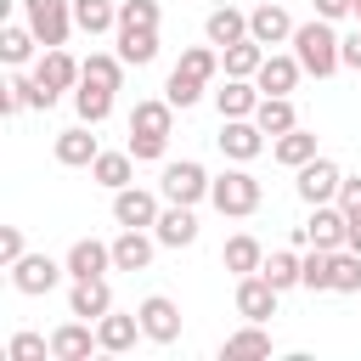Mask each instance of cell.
I'll use <instances>...</instances> for the list:
<instances>
[{"label":"cell","instance_id":"cell-1","mask_svg":"<svg viewBox=\"0 0 361 361\" xmlns=\"http://www.w3.org/2000/svg\"><path fill=\"white\" fill-rule=\"evenodd\" d=\"M169 130H175L169 96L135 102V113H130V152H135V164H158V158L169 152Z\"/></svg>","mask_w":361,"mask_h":361},{"label":"cell","instance_id":"cell-2","mask_svg":"<svg viewBox=\"0 0 361 361\" xmlns=\"http://www.w3.org/2000/svg\"><path fill=\"white\" fill-rule=\"evenodd\" d=\"M293 56H299V68L316 73V79H327V73L344 68V62H338V34H333L327 17H310V23L293 28Z\"/></svg>","mask_w":361,"mask_h":361},{"label":"cell","instance_id":"cell-3","mask_svg":"<svg viewBox=\"0 0 361 361\" xmlns=\"http://www.w3.org/2000/svg\"><path fill=\"white\" fill-rule=\"evenodd\" d=\"M259 197H265V192H259V180H254L248 169H226V175L209 180V203H214L220 214H237V220H243V214L259 209Z\"/></svg>","mask_w":361,"mask_h":361},{"label":"cell","instance_id":"cell-4","mask_svg":"<svg viewBox=\"0 0 361 361\" xmlns=\"http://www.w3.org/2000/svg\"><path fill=\"white\" fill-rule=\"evenodd\" d=\"M23 23L39 34V45H68L73 34V0H23Z\"/></svg>","mask_w":361,"mask_h":361},{"label":"cell","instance_id":"cell-5","mask_svg":"<svg viewBox=\"0 0 361 361\" xmlns=\"http://www.w3.org/2000/svg\"><path fill=\"white\" fill-rule=\"evenodd\" d=\"M344 209L338 203H316V214L305 226H293V248H344Z\"/></svg>","mask_w":361,"mask_h":361},{"label":"cell","instance_id":"cell-6","mask_svg":"<svg viewBox=\"0 0 361 361\" xmlns=\"http://www.w3.org/2000/svg\"><path fill=\"white\" fill-rule=\"evenodd\" d=\"M158 192L169 197V203H203L209 197V169L203 164H192V158H180V164H164V180H158Z\"/></svg>","mask_w":361,"mask_h":361},{"label":"cell","instance_id":"cell-7","mask_svg":"<svg viewBox=\"0 0 361 361\" xmlns=\"http://www.w3.org/2000/svg\"><path fill=\"white\" fill-rule=\"evenodd\" d=\"M293 186H299V197H305L310 209H316V203H338V186H344V169H338L333 158H322V152H316V158H310V164L299 169V180H293Z\"/></svg>","mask_w":361,"mask_h":361},{"label":"cell","instance_id":"cell-8","mask_svg":"<svg viewBox=\"0 0 361 361\" xmlns=\"http://www.w3.org/2000/svg\"><path fill=\"white\" fill-rule=\"evenodd\" d=\"M62 276H68V265H56L51 254H23V259L11 265V288H17V293H28V299L51 293Z\"/></svg>","mask_w":361,"mask_h":361},{"label":"cell","instance_id":"cell-9","mask_svg":"<svg viewBox=\"0 0 361 361\" xmlns=\"http://www.w3.org/2000/svg\"><path fill=\"white\" fill-rule=\"evenodd\" d=\"M135 316H141V333H147L152 344H175V338H180V305H175L169 293H147V299L135 305Z\"/></svg>","mask_w":361,"mask_h":361},{"label":"cell","instance_id":"cell-10","mask_svg":"<svg viewBox=\"0 0 361 361\" xmlns=\"http://www.w3.org/2000/svg\"><path fill=\"white\" fill-rule=\"evenodd\" d=\"M220 152L226 158H237V164H248V158H259L265 152V130L254 124V118H220Z\"/></svg>","mask_w":361,"mask_h":361},{"label":"cell","instance_id":"cell-11","mask_svg":"<svg viewBox=\"0 0 361 361\" xmlns=\"http://www.w3.org/2000/svg\"><path fill=\"white\" fill-rule=\"evenodd\" d=\"M107 310H113V288H107V276H73V288H68V316L102 322Z\"/></svg>","mask_w":361,"mask_h":361},{"label":"cell","instance_id":"cell-12","mask_svg":"<svg viewBox=\"0 0 361 361\" xmlns=\"http://www.w3.org/2000/svg\"><path fill=\"white\" fill-rule=\"evenodd\" d=\"M90 350H102V338H96V322H85V316H73V322H62L51 333V355L56 361H90Z\"/></svg>","mask_w":361,"mask_h":361},{"label":"cell","instance_id":"cell-13","mask_svg":"<svg viewBox=\"0 0 361 361\" xmlns=\"http://www.w3.org/2000/svg\"><path fill=\"white\" fill-rule=\"evenodd\" d=\"M237 316H243V322H271V316H276V288H271L259 271L237 276Z\"/></svg>","mask_w":361,"mask_h":361},{"label":"cell","instance_id":"cell-14","mask_svg":"<svg viewBox=\"0 0 361 361\" xmlns=\"http://www.w3.org/2000/svg\"><path fill=\"white\" fill-rule=\"evenodd\" d=\"M23 107H39V113H45V107H56V90H45L34 73H11V85L0 90V113L11 118V113H23Z\"/></svg>","mask_w":361,"mask_h":361},{"label":"cell","instance_id":"cell-15","mask_svg":"<svg viewBox=\"0 0 361 361\" xmlns=\"http://www.w3.org/2000/svg\"><path fill=\"white\" fill-rule=\"evenodd\" d=\"M158 214H164V209H158L152 192H141V186H118V192H113V220H118V226H141V231H147V226H158Z\"/></svg>","mask_w":361,"mask_h":361},{"label":"cell","instance_id":"cell-16","mask_svg":"<svg viewBox=\"0 0 361 361\" xmlns=\"http://www.w3.org/2000/svg\"><path fill=\"white\" fill-rule=\"evenodd\" d=\"M293 17L276 6V0H265V6H254L248 11V39H259V45H282V39H293Z\"/></svg>","mask_w":361,"mask_h":361},{"label":"cell","instance_id":"cell-17","mask_svg":"<svg viewBox=\"0 0 361 361\" xmlns=\"http://www.w3.org/2000/svg\"><path fill=\"white\" fill-rule=\"evenodd\" d=\"M34 79H39L45 90H56V96H62V90H73V85L85 79V62H73V56H68L62 45H51V51L39 56V68H34Z\"/></svg>","mask_w":361,"mask_h":361},{"label":"cell","instance_id":"cell-18","mask_svg":"<svg viewBox=\"0 0 361 361\" xmlns=\"http://www.w3.org/2000/svg\"><path fill=\"white\" fill-rule=\"evenodd\" d=\"M152 237H158L164 248H192V243H197V214H192V203H169V209L158 214Z\"/></svg>","mask_w":361,"mask_h":361},{"label":"cell","instance_id":"cell-19","mask_svg":"<svg viewBox=\"0 0 361 361\" xmlns=\"http://www.w3.org/2000/svg\"><path fill=\"white\" fill-rule=\"evenodd\" d=\"M152 248H158V237H147L141 226H124L113 237V271H147L152 265Z\"/></svg>","mask_w":361,"mask_h":361},{"label":"cell","instance_id":"cell-20","mask_svg":"<svg viewBox=\"0 0 361 361\" xmlns=\"http://www.w3.org/2000/svg\"><path fill=\"white\" fill-rule=\"evenodd\" d=\"M68 276H107L113 271V243H96V237H79L68 248Z\"/></svg>","mask_w":361,"mask_h":361},{"label":"cell","instance_id":"cell-21","mask_svg":"<svg viewBox=\"0 0 361 361\" xmlns=\"http://www.w3.org/2000/svg\"><path fill=\"white\" fill-rule=\"evenodd\" d=\"M96 338H102L107 355H124V350H135V338H147V333H141V316H135V310H130V316L107 310V316L96 322Z\"/></svg>","mask_w":361,"mask_h":361},{"label":"cell","instance_id":"cell-22","mask_svg":"<svg viewBox=\"0 0 361 361\" xmlns=\"http://www.w3.org/2000/svg\"><path fill=\"white\" fill-rule=\"evenodd\" d=\"M299 56H271L265 51V62H259V73H254V85H259V96H288L293 85H299Z\"/></svg>","mask_w":361,"mask_h":361},{"label":"cell","instance_id":"cell-23","mask_svg":"<svg viewBox=\"0 0 361 361\" xmlns=\"http://www.w3.org/2000/svg\"><path fill=\"white\" fill-rule=\"evenodd\" d=\"M96 124H73V130H62L56 135V164H68V169H90L96 164V135H90Z\"/></svg>","mask_w":361,"mask_h":361},{"label":"cell","instance_id":"cell-24","mask_svg":"<svg viewBox=\"0 0 361 361\" xmlns=\"http://www.w3.org/2000/svg\"><path fill=\"white\" fill-rule=\"evenodd\" d=\"M271 158H276L282 169H305V164L316 158V135H310L305 124H293V130L271 135Z\"/></svg>","mask_w":361,"mask_h":361},{"label":"cell","instance_id":"cell-25","mask_svg":"<svg viewBox=\"0 0 361 361\" xmlns=\"http://www.w3.org/2000/svg\"><path fill=\"white\" fill-rule=\"evenodd\" d=\"M90 180L96 186H107V192H118V186H135V152L124 147V152H96V164H90Z\"/></svg>","mask_w":361,"mask_h":361},{"label":"cell","instance_id":"cell-26","mask_svg":"<svg viewBox=\"0 0 361 361\" xmlns=\"http://www.w3.org/2000/svg\"><path fill=\"white\" fill-rule=\"evenodd\" d=\"M259 276H265L276 293H282V288H305V254H299V248H276V254H265Z\"/></svg>","mask_w":361,"mask_h":361},{"label":"cell","instance_id":"cell-27","mask_svg":"<svg viewBox=\"0 0 361 361\" xmlns=\"http://www.w3.org/2000/svg\"><path fill=\"white\" fill-rule=\"evenodd\" d=\"M203 34H209V45H237V39H248V11H237V6H214L209 11V23H203Z\"/></svg>","mask_w":361,"mask_h":361},{"label":"cell","instance_id":"cell-28","mask_svg":"<svg viewBox=\"0 0 361 361\" xmlns=\"http://www.w3.org/2000/svg\"><path fill=\"white\" fill-rule=\"evenodd\" d=\"M214 107H220V118H254L259 85L254 79H226V90H214Z\"/></svg>","mask_w":361,"mask_h":361},{"label":"cell","instance_id":"cell-29","mask_svg":"<svg viewBox=\"0 0 361 361\" xmlns=\"http://www.w3.org/2000/svg\"><path fill=\"white\" fill-rule=\"evenodd\" d=\"M259 62H265V45H259V39H237V45H226V51H220L226 79H254V73H259Z\"/></svg>","mask_w":361,"mask_h":361},{"label":"cell","instance_id":"cell-30","mask_svg":"<svg viewBox=\"0 0 361 361\" xmlns=\"http://www.w3.org/2000/svg\"><path fill=\"white\" fill-rule=\"evenodd\" d=\"M73 113H79V124H107V113H113V90L79 79V90H73Z\"/></svg>","mask_w":361,"mask_h":361},{"label":"cell","instance_id":"cell-31","mask_svg":"<svg viewBox=\"0 0 361 361\" xmlns=\"http://www.w3.org/2000/svg\"><path fill=\"white\" fill-rule=\"evenodd\" d=\"M220 259H226V271H237V276H248V271H259V265H265V248H259V237H248V231H237V237H226V248H220Z\"/></svg>","mask_w":361,"mask_h":361},{"label":"cell","instance_id":"cell-32","mask_svg":"<svg viewBox=\"0 0 361 361\" xmlns=\"http://www.w3.org/2000/svg\"><path fill=\"white\" fill-rule=\"evenodd\" d=\"M118 56L130 68H147L158 56V28H118Z\"/></svg>","mask_w":361,"mask_h":361},{"label":"cell","instance_id":"cell-33","mask_svg":"<svg viewBox=\"0 0 361 361\" xmlns=\"http://www.w3.org/2000/svg\"><path fill=\"white\" fill-rule=\"evenodd\" d=\"M73 28L107 34V28H118V6L113 0H73Z\"/></svg>","mask_w":361,"mask_h":361},{"label":"cell","instance_id":"cell-34","mask_svg":"<svg viewBox=\"0 0 361 361\" xmlns=\"http://www.w3.org/2000/svg\"><path fill=\"white\" fill-rule=\"evenodd\" d=\"M34 45H39V34H34L28 23H6V28H0V56H6L11 68H23V62L34 56Z\"/></svg>","mask_w":361,"mask_h":361},{"label":"cell","instance_id":"cell-35","mask_svg":"<svg viewBox=\"0 0 361 361\" xmlns=\"http://www.w3.org/2000/svg\"><path fill=\"white\" fill-rule=\"evenodd\" d=\"M254 124H259L265 135H282V130H293L299 118H293V102H288V96H259V107H254Z\"/></svg>","mask_w":361,"mask_h":361},{"label":"cell","instance_id":"cell-36","mask_svg":"<svg viewBox=\"0 0 361 361\" xmlns=\"http://www.w3.org/2000/svg\"><path fill=\"white\" fill-rule=\"evenodd\" d=\"M124 68H130V62H124L118 51H113V56H107V51H90V56H85V79H90V85H107V90L124 85Z\"/></svg>","mask_w":361,"mask_h":361},{"label":"cell","instance_id":"cell-37","mask_svg":"<svg viewBox=\"0 0 361 361\" xmlns=\"http://www.w3.org/2000/svg\"><path fill=\"white\" fill-rule=\"evenodd\" d=\"M175 68L209 85V79L220 73V45H192V51H180V62H175Z\"/></svg>","mask_w":361,"mask_h":361},{"label":"cell","instance_id":"cell-38","mask_svg":"<svg viewBox=\"0 0 361 361\" xmlns=\"http://www.w3.org/2000/svg\"><path fill=\"white\" fill-rule=\"evenodd\" d=\"M299 254H305V288L327 293L333 288V248H299Z\"/></svg>","mask_w":361,"mask_h":361},{"label":"cell","instance_id":"cell-39","mask_svg":"<svg viewBox=\"0 0 361 361\" xmlns=\"http://www.w3.org/2000/svg\"><path fill=\"white\" fill-rule=\"evenodd\" d=\"M333 293H361V254L333 248Z\"/></svg>","mask_w":361,"mask_h":361},{"label":"cell","instance_id":"cell-40","mask_svg":"<svg viewBox=\"0 0 361 361\" xmlns=\"http://www.w3.org/2000/svg\"><path fill=\"white\" fill-rule=\"evenodd\" d=\"M226 355H271V333H265V322H248L243 333H231V338H226Z\"/></svg>","mask_w":361,"mask_h":361},{"label":"cell","instance_id":"cell-41","mask_svg":"<svg viewBox=\"0 0 361 361\" xmlns=\"http://www.w3.org/2000/svg\"><path fill=\"white\" fill-rule=\"evenodd\" d=\"M164 96H169V107H197V96H203V79H192V73L169 68V79H164Z\"/></svg>","mask_w":361,"mask_h":361},{"label":"cell","instance_id":"cell-42","mask_svg":"<svg viewBox=\"0 0 361 361\" xmlns=\"http://www.w3.org/2000/svg\"><path fill=\"white\" fill-rule=\"evenodd\" d=\"M118 28H158V0H118Z\"/></svg>","mask_w":361,"mask_h":361},{"label":"cell","instance_id":"cell-43","mask_svg":"<svg viewBox=\"0 0 361 361\" xmlns=\"http://www.w3.org/2000/svg\"><path fill=\"white\" fill-rule=\"evenodd\" d=\"M6 355H11V361H39V355H51V338H39V333H11Z\"/></svg>","mask_w":361,"mask_h":361},{"label":"cell","instance_id":"cell-44","mask_svg":"<svg viewBox=\"0 0 361 361\" xmlns=\"http://www.w3.org/2000/svg\"><path fill=\"white\" fill-rule=\"evenodd\" d=\"M23 254H28V243H23V226H0V265L11 271Z\"/></svg>","mask_w":361,"mask_h":361},{"label":"cell","instance_id":"cell-45","mask_svg":"<svg viewBox=\"0 0 361 361\" xmlns=\"http://www.w3.org/2000/svg\"><path fill=\"white\" fill-rule=\"evenodd\" d=\"M338 209H344V220H361V175H344V186H338Z\"/></svg>","mask_w":361,"mask_h":361},{"label":"cell","instance_id":"cell-46","mask_svg":"<svg viewBox=\"0 0 361 361\" xmlns=\"http://www.w3.org/2000/svg\"><path fill=\"white\" fill-rule=\"evenodd\" d=\"M338 62L361 73V28H355V34H338Z\"/></svg>","mask_w":361,"mask_h":361},{"label":"cell","instance_id":"cell-47","mask_svg":"<svg viewBox=\"0 0 361 361\" xmlns=\"http://www.w3.org/2000/svg\"><path fill=\"white\" fill-rule=\"evenodd\" d=\"M316 17L338 23V17H355V0H316Z\"/></svg>","mask_w":361,"mask_h":361},{"label":"cell","instance_id":"cell-48","mask_svg":"<svg viewBox=\"0 0 361 361\" xmlns=\"http://www.w3.org/2000/svg\"><path fill=\"white\" fill-rule=\"evenodd\" d=\"M344 248H355V254H361V220H350V226H344Z\"/></svg>","mask_w":361,"mask_h":361},{"label":"cell","instance_id":"cell-49","mask_svg":"<svg viewBox=\"0 0 361 361\" xmlns=\"http://www.w3.org/2000/svg\"><path fill=\"white\" fill-rule=\"evenodd\" d=\"M355 17H361V0H355Z\"/></svg>","mask_w":361,"mask_h":361}]
</instances>
